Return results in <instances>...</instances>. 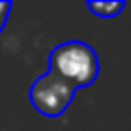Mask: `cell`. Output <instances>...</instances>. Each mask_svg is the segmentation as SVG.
I'll list each match as a JSON object with an SVG mask.
<instances>
[{"instance_id":"1","label":"cell","mask_w":131,"mask_h":131,"mask_svg":"<svg viewBox=\"0 0 131 131\" xmlns=\"http://www.w3.org/2000/svg\"><path fill=\"white\" fill-rule=\"evenodd\" d=\"M50 70L74 90L88 88L96 81L101 72L96 50L85 42H63L52 48L50 52Z\"/></svg>"},{"instance_id":"2","label":"cell","mask_w":131,"mask_h":131,"mask_svg":"<svg viewBox=\"0 0 131 131\" xmlns=\"http://www.w3.org/2000/svg\"><path fill=\"white\" fill-rule=\"evenodd\" d=\"M77 90L70 83H66L52 72L37 77L35 83L31 85V103L42 116L57 118L66 114V109L70 107L72 98H74Z\"/></svg>"},{"instance_id":"4","label":"cell","mask_w":131,"mask_h":131,"mask_svg":"<svg viewBox=\"0 0 131 131\" xmlns=\"http://www.w3.org/2000/svg\"><path fill=\"white\" fill-rule=\"evenodd\" d=\"M11 2H0V33H2V28H5L7 20H9V13H11Z\"/></svg>"},{"instance_id":"3","label":"cell","mask_w":131,"mask_h":131,"mask_svg":"<svg viewBox=\"0 0 131 131\" xmlns=\"http://www.w3.org/2000/svg\"><path fill=\"white\" fill-rule=\"evenodd\" d=\"M88 9L92 11V13H96L98 18L109 20V18H116V15L125 9V2H122V0H112V2H94V0H90Z\"/></svg>"}]
</instances>
